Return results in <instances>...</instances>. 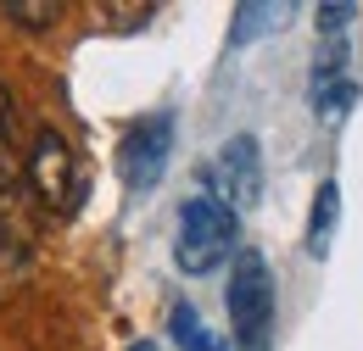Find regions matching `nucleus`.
Listing matches in <instances>:
<instances>
[{"mask_svg":"<svg viewBox=\"0 0 363 351\" xmlns=\"http://www.w3.org/2000/svg\"><path fill=\"white\" fill-rule=\"evenodd\" d=\"M240 218L229 212L218 195H190L179 207V234H174V263L184 273H213L218 263L235 257Z\"/></svg>","mask_w":363,"mask_h":351,"instance_id":"f257e3e1","label":"nucleus"},{"mask_svg":"<svg viewBox=\"0 0 363 351\" xmlns=\"http://www.w3.org/2000/svg\"><path fill=\"white\" fill-rule=\"evenodd\" d=\"M229 323L240 351H269L274 340V273L263 251H240L229 273Z\"/></svg>","mask_w":363,"mask_h":351,"instance_id":"f03ea898","label":"nucleus"},{"mask_svg":"<svg viewBox=\"0 0 363 351\" xmlns=\"http://www.w3.org/2000/svg\"><path fill=\"white\" fill-rule=\"evenodd\" d=\"M28 184H34V195L45 201L50 212H73V207H79V195H84L79 156H73V145L56 129H45L34 139V151H28Z\"/></svg>","mask_w":363,"mask_h":351,"instance_id":"7ed1b4c3","label":"nucleus"},{"mask_svg":"<svg viewBox=\"0 0 363 351\" xmlns=\"http://www.w3.org/2000/svg\"><path fill=\"white\" fill-rule=\"evenodd\" d=\"M207 184H213V195L224 201L229 212H252L263 201V151H257V139L252 134H235L224 151H218Z\"/></svg>","mask_w":363,"mask_h":351,"instance_id":"20e7f679","label":"nucleus"},{"mask_svg":"<svg viewBox=\"0 0 363 351\" xmlns=\"http://www.w3.org/2000/svg\"><path fill=\"white\" fill-rule=\"evenodd\" d=\"M168 151H174V117L168 112H157V117H140L135 129L123 134V145H118V173L129 190H151L162 168H168Z\"/></svg>","mask_w":363,"mask_h":351,"instance_id":"39448f33","label":"nucleus"},{"mask_svg":"<svg viewBox=\"0 0 363 351\" xmlns=\"http://www.w3.org/2000/svg\"><path fill=\"white\" fill-rule=\"evenodd\" d=\"M335 218H341V190H335V184H318V195H313V223H308V257H330Z\"/></svg>","mask_w":363,"mask_h":351,"instance_id":"423d86ee","label":"nucleus"},{"mask_svg":"<svg viewBox=\"0 0 363 351\" xmlns=\"http://www.w3.org/2000/svg\"><path fill=\"white\" fill-rule=\"evenodd\" d=\"M168 329H174L179 351H229L224 340H218V335H213V329H207V323L196 318V307H184V301L168 312Z\"/></svg>","mask_w":363,"mask_h":351,"instance_id":"0eeeda50","label":"nucleus"},{"mask_svg":"<svg viewBox=\"0 0 363 351\" xmlns=\"http://www.w3.org/2000/svg\"><path fill=\"white\" fill-rule=\"evenodd\" d=\"M23 279H28V246H23V240L0 223V301H6Z\"/></svg>","mask_w":363,"mask_h":351,"instance_id":"6e6552de","label":"nucleus"},{"mask_svg":"<svg viewBox=\"0 0 363 351\" xmlns=\"http://www.w3.org/2000/svg\"><path fill=\"white\" fill-rule=\"evenodd\" d=\"M0 17L17 23V28H28V34H40V28H50V23H62V6H56V0H6Z\"/></svg>","mask_w":363,"mask_h":351,"instance_id":"1a4fd4ad","label":"nucleus"},{"mask_svg":"<svg viewBox=\"0 0 363 351\" xmlns=\"http://www.w3.org/2000/svg\"><path fill=\"white\" fill-rule=\"evenodd\" d=\"M17 168H28V162H17V139H11V95H6V84H0V190L17 184Z\"/></svg>","mask_w":363,"mask_h":351,"instance_id":"9d476101","label":"nucleus"},{"mask_svg":"<svg viewBox=\"0 0 363 351\" xmlns=\"http://www.w3.org/2000/svg\"><path fill=\"white\" fill-rule=\"evenodd\" d=\"M279 17H291V6H240L235 11V45H246L252 34H269L263 23H279Z\"/></svg>","mask_w":363,"mask_h":351,"instance_id":"9b49d317","label":"nucleus"},{"mask_svg":"<svg viewBox=\"0 0 363 351\" xmlns=\"http://www.w3.org/2000/svg\"><path fill=\"white\" fill-rule=\"evenodd\" d=\"M341 23H352V6H341V0H335V6H318V28H324V34L341 40Z\"/></svg>","mask_w":363,"mask_h":351,"instance_id":"f8f14e48","label":"nucleus"},{"mask_svg":"<svg viewBox=\"0 0 363 351\" xmlns=\"http://www.w3.org/2000/svg\"><path fill=\"white\" fill-rule=\"evenodd\" d=\"M106 23H151V6H106Z\"/></svg>","mask_w":363,"mask_h":351,"instance_id":"ddd939ff","label":"nucleus"},{"mask_svg":"<svg viewBox=\"0 0 363 351\" xmlns=\"http://www.w3.org/2000/svg\"><path fill=\"white\" fill-rule=\"evenodd\" d=\"M129 351H157V346H151V340H135V346H129Z\"/></svg>","mask_w":363,"mask_h":351,"instance_id":"4468645a","label":"nucleus"}]
</instances>
